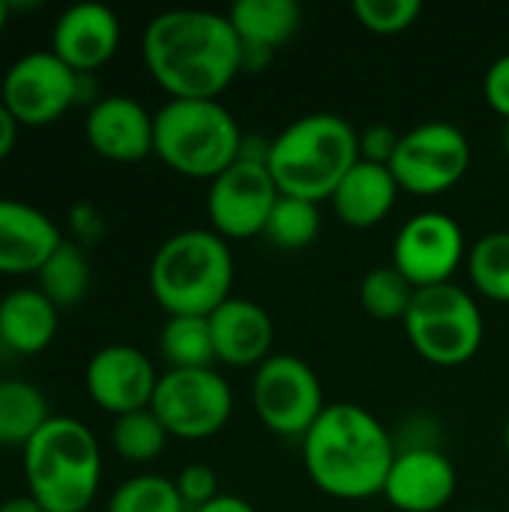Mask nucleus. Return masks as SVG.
I'll use <instances>...</instances> for the list:
<instances>
[{
	"label": "nucleus",
	"instance_id": "f257e3e1",
	"mask_svg": "<svg viewBox=\"0 0 509 512\" xmlns=\"http://www.w3.org/2000/svg\"><path fill=\"white\" fill-rule=\"evenodd\" d=\"M141 57L168 99H219L243 72V48L228 15L210 9L153 15L141 36Z\"/></svg>",
	"mask_w": 509,
	"mask_h": 512
},
{
	"label": "nucleus",
	"instance_id": "f03ea898",
	"mask_svg": "<svg viewBox=\"0 0 509 512\" xmlns=\"http://www.w3.org/2000/svg\"><path fill=\"white\" fill-rule=\"evenodd\" d=\"M300 450L315 489L339 501H366L384 492L396 438L369 408L333 402L303 435Z\"/></svg>",
	"mask_w": 509,
	"mask_h": 512
},
{
	"label": "nucleus",
	"instance_id": "7ed1b4c3",
	"mask_svg": "<svg viewBox=\"0 0 509 512\" xmlns=\"http://www.w3.org/2000/svg\"><path fill=\"white\" fill-rule=\"evenodd\" d=\"M357 138L360 132L342 114L312 111L270 138L267 168L282 195L321 204L360 162Z\"/></svg>",
	"mask_w": 509,
	"mask_h": 512
},
{
	"label": "nucleus",
	"instance_id": "20e7f679",
	"mask_svg": "<svg viewBox=\"0 0 509 512\" xmlns=\"http://www.w3.org/2000/svg\"><path fill=\"white\" fill-rule=\"evenodd\" d=\"M147 285L165 315H213L234 288V255L228 240L210 228H186L162 240Z\"/></svg>",
	"mask_w": 509,
	"mask_h": 512
},
{
	"label": "nucleus",
	"instance_id": "39448f33",
	"mask_svg": "<svg viewBox=\"0 0 509 512\" xmlns=\"http://www.w3.org/2000/svg\"><path fill=\"white\" fill-rule=\"evenodd\" d=\"M24 480L45 512H87L102 480L96 435L75 417H51L24 447Z\"/></svg>",
	"mask_w": 509,
	"mask_h": 512
},
{
	"label": "nucleus",
	"instance_id": "423d86ee",
	"mask_svg": "<svg viewBox=\"0 0 509 512\" xmlns=\"http://www.w3.org/2000/svg\"><path fill=\"white\" fill-rule=\"evenodd\" d=\"M243 138L219 99H168L153 111V156L189 180H216L240 159Z\"/></svg>",
	"mask_w": 509,
	"mask_h": 512
},
{
	"label": "nucleus",
	"instance_id": "0eeeda50",
	"mask_svg": "<svg viewBox=\"0 0 509 512\" xmlns=\"http://www.w3.org/2000/svg\"><path fill=\"white\" fill-rule=\"evenodd\" d=\"M402 327L411 348L438 369L471 363L486 339L477 297L456 282L417 288Z\"/></svg>",
	"mask_w": 509,
	"mask_h": 512
},
{
	"label": "nucleus",
	"instance_id": "6e6552de",
	"mask_svg": "<svg viewBox=\"0 0 509 512\" xmlns=\"http://www.w3.org/2000/svg\"><path fill=\"white\" fill-rule=\"evenodd\" d=\"M318 372L297 354H273L252 375V411L279 438H300L324 414Z\"/></svg>",
	"mask_w": 509,
	"mask_h": 512
},
{
	"label": "nucleus",
	"instance_id": "1a4fd4ad",
	"mask_svg": "<svg viewBox=\"0 0 509 512\" xmlns=\"http://www.w3.org/2000/svg\"><path fill=\"white\" fill-rule=\"evenodd\" d=\"M150 411L171 438H216L234 414V390L216 369H168L159 375Z\"/></svg>",
	"mask_w": 509,
	"mask_h": 512
},
{
	"label": "nucleus",
	"instance_id": "9d476101",
	"mask_svg": "<svg viewBox=\"0 0 509 512\" xmlns=\"http://www.w3.org/2000/svg\"><path fill=\"white\" fill-rule=\"evenodd\" d=\"M471 168V141L450 120H423L402 132L390 171L402 192L435 198L462 183Z\"/></svg>",
	"mask_w": 509,
	"mask_h": 512
},
{
	"label": "nucleus",
	"instance_id": "9b49d317",
	"mask_svg": "<svg viewBox=\"0 0 509 512\" xmlns=\"http://www.w3.org/2000/svg\"><path fill=\"white\" fill-rule=\"evenodd\" d=\"M279 186L258 159H237L207 186V222L222 240H252L261 237L267 219L279 201Z\"/></svg>",
	"mask_w": 509,
	"mask_h": 512
},
{
	"label": "nucleus",
	"instance_id": "f8f14e48",
	"mask_svg": "<svg viewBox=\"0 0 509 512\" xmlns=\"http://www.w3.org/2000/svg\"><path fill=\"white\" fill-rule=\"evenodd\" d=\"M78 78L51 48L30 51L6 69L0 102L18 126H51L78 105Z\"/></svg>",
	"mask_w": 509,
	"mask_h": 512
},
{
	"label": "nucleus",
	"instance_id": "ddd939ff",
	"mask_svg": "<svg viewBox=\"0 0 509 512\" xmlns=\"http://www.w3.org/2000/svg\"><path fill=\"white\" fill-rule=\"evenodd\" d=\"M468 249L465 231L450 213L423 210L396 231L390 264L414 288H432L453 282L459 267L468 261Z\"/></svg>",
	"mask_w": 509,
	"mask_h": 512
},
{
	"label": "nucleus",
	"instance_id": "4468645a",
	"mask_svg": "<svg viewBox=\"0 0 509 512\" xmlns=\"http://www.w3.org/2000/svg\"><path fill=\"white\" fill-rule=\"evenodd\" d=\"M156 384L159 372L153 360L135 345H105L87 360L84 369L87 396L96 408L114 417L150 408Z\"/></svg>",
	"mask_w": 509,
	"mask_h": 512
},
{
	"label": "nucleus",
	"instance_id": "2eb2a0df",
	"mask_svg": "<svg viewBox=\"0 0 509 512\" xmlns=\"http://www.w3.org/2000/svg\"><path fill=\"white\" fill-rule=\"evenodd\" d=\"M459 489V471L441 447H396L384 498L399 512H441Z\"/></svg>",
	"mask_w": 509,
	"mask_h": 512
},
{
	"label": "nucleus",
	"instance_id": "dca6fc26",
	"mask_svg": "<svg viewBox=\"0 0 509 512\" xmlns=\"http://www.w3.org/2000/svg\"><path fill=\"white\" fill-rule=\"evenodd\" d=\"M120 48V18L105 3H75L54 21L51 51L78 75H93Z\"/></svg>",
	"mask_w": 509,
	"mask_h": 512
},
{
	"label": "nucleus",
	"instance_id": "f3484780",
	"mask_svg": "<svg viewBox=\"0 0 509 512\" xmlns=\"http://www.w3.org/2000/svg\"><path fill=\"white\" fill-rule=\"evenodd\" d=\"M84 138L108 162H141L153 156V114L132 96H102L87 108Z\"/></svg>",
	"mask_w": 509,
	"mask_h": 512
},
{
	"label": "nucleus",
	"instance_id": "a211bd4d",
	"mask_svg": "<svg viewBox=\"0 0 509 512\" xmlns=\"http://www.w3.org/2000/svg\"><path fill=\"white\" fill-rule=\"evenodd\" d=\"M216 363L231 369H258L273 357L276 327L270 312L246 297H228L213 315H207Z\"/></svg>",
	"mask_w": 509,
	"mask_h": 512
},
{
	"label": "nucleus",
	"instance_id": "6ab92c4d",
	"mask_svg": "<svg viewBox=\"0 0 509 512\" xmlns=\"http://www.w3.org/2000/svg\"><path fill=\"white\" fill-rule=\"evenodd\" d=\"M63 243L57 222L15 198H0V276H36Z\"/></svg>",
	"mask_w": 509,
	"mask_h": 512
},
{
	"label": "nucleus",
	"instance_id": "aec40b11",
	"mask_svg": "<svg viewBox=\"0 0 509 512\" xmlns=\"http://www.w3.org/2000/svg\"><path fill=\"white\" fill-rule=\"evenodd\" d=\"M225 15L243 48V72L264 69L303 24V6L297 0H237Z\"/></svg>",
	"mask_w": 509,
	"mask_h": 512
},
{
	"label": "nucleus",
	"instance_id": "412c9836",
	"mask_svg": "<svg viewBox=\"0 0 509 512\" xmlns=\"http://www.w3.org/2000/svg\"><path fill=\"white\" fill-rule=\"evenodd\" d=\"M399 183L393 177V171L387 165H372V162H357L345 180L339 183V189L333 192L330 204L336 210V216L351 225V228H375L381 225L396 201H399Z\"/></svg>",
	"mask_w": 509,
	"mask_h": 512
},
{
	"label": "nucleus",
	"instance_id": "4be33fe9",
	"mask_svg": "<svg viewBox=\"0 0 509 512\" xmlns=\"http://www.w3.org/2000/svg\"><path fill=\"white\" fill-rule=\"evenodd\" d=\"M60 327V309L39 288H15L0 300V345L12 354H42Z\"/></svg>",
	"mask_w": 509,
	"mask_h": 512
},
{
	"label": "nucleus",
	"instance_id": "5701e85b",
	"mask_svg": "<svg viewBox=\"0 0 509 512\" xmlns=\"http://www.w3.org/2000/svg\"><path fill=\"white\" fill-rule=\"evenodd\" d=\"M159 354L168 369H216L210 321L201 315H168L159 330Z\"/></svg>",
	"mask_w": 509,
	"mask_h": 512
},
{
	"label": "nucleus",
	"instance_id": "b1692460",
	"mask_svg": "<svg viewBox=\"0 0 509 512\" xmlns=\"http://www.w3.org/2000/svg\"><path fill=\"white\" fill-rule=\"evenodd\" d=\"M39 279V291L57 306V309H69L75 303H81L90 291V261H87V249L78 246L75 240H63L48 261L42 264V270L36 273Z\"/></svg>",
	"mask_w": 509,
	"mask_h": 512
},
{
	"label": "nucleus",
	"instance_id": "393cba45",
	"mask_svg": "<svg viewBox=\"0 0 509 512\" xmlns=\"http://www.w3.org/2000/svg\"><path fill=\"white\" fill-rule=\"evenodd\" d=\"M48 420V402L39 387L12 378L0 381V444L24 450Z\"/></svg>",
	"mask_w": 509,
	"mask_h": 512
},
{
	"label": "nucleus",
	"instance_id": "a878e982",
	"mask_svg": "<svg viewBox=\"0 0 509 512\" xmlns=\"http://www.w3.org/2000/svg\"><path fill=\"white\" fill-rule=\"evenodd\" d=\"M468 282L474 294L509 306V228L489 231L468 249Z\"/></svg>",
	"mask_w": 509,
	"mask_h": 512
},
{
	"label": "nucleus",
	"instance_id": "bb28decb",
	"mask_svg": "<svg viewBox=\"0 0 509 512\" xmlns=\"http://www.w3.org/2000/svg\"><path fill=\"white\" fill-rule=\"evenodd\" d=\"M318 234H321V210H318V204L306 201V198L279 195L261 237H267L276 249L300 252V249H309L318 240Z\"/></svg>",
	"mask_w": 509,
	"mask_h": 512
},
{
	"label": "nucleus",
	"instance_id": "cd10ccee",
	"mask_svg": "<svg viewBox=\"0 0 509 512\" xmlns=\"http://www.w3.org/2000/svg\"><path fill=\"white\" fill-rule=\"evenodd\" d=\"M168 438H171L168 429L162 426V420L150 408L114 417V426H111V447H114V453L123 462H132V465L156 462L162 456Z\"/></svg>",
	"mask_w": 509,
	"mask_h": 512
},
{
	"label": "nucleus",
	"instance_id": "c85d7f7f",
	"mask_svg": "<svg viewBox=\"0 0 509 512\" xmlns=\"http://www.w3.org/2000/svg\"><path fill=\"white\" fill-rule=\"evenodd\" d=\"M414 294L417 288L393 264L372 267L360 279V306L375 321H405Z\"/></svg>",
	"mask_w": 509,
	"mask_h": 512
},
{
	"label": "nucleus",
	"instance_id": "c756f323",
	"mask_svg": "<svg viewBox=\"0 0 509 512\" xmlns=\"http://www.w3.org/2000/svg\"><path fill=\"white\" fill-rule=\"evenodd\" d=\"M105 512H186L174 480L162 474H138L120 483Z\"/></svg>",
	"mask_w": 509,
	"mask_h": 512
},
{
	"label": "nucleus",
	"instance_id": "7c9ffc66",
	"mask_svg": "<svg viewBox=\"0 0 509 512\" xmlns=\"http://www.w3.org/2000/svg\"><path fill=\"white\" fill-rule=\"evenodd\" d=\"M351 12L357 24L375 36H396L417 24L423 15L420 0H354Z\"/></svg>",
	"mask_w": 509,
	"mask_h": 512
},
{
	"label": "nucleus",
	"instance_id": "2f4dec72",
	"mask_svg": "<svg viewBox=\"0 0 509 512\" xmlns=\"http://www.w3.org/2000/svg\"><path fill=\"white\" fill-rule=\"evenodd\" d=\"M174 486H177V492H180L186 510L192 512L207 507L210 501H216V498L222 495V492H219V474H216L210 465H204V462L186 465V468L174 477Z\"/></svg>",
	"mask_w": 509,
	"mask_h": 512
},
{
	"label": "nucleus",
	"instance_id": "473e14b6",
	"mask_svg": "<svg viewBox=\"0 0 509 512\" xmlns=\"http://www.w3.org/2000/svg\"><path fill=\"white\" fill-rule=\"evenodd\" d=\"M399 138L402 132H396L393 126L387 123H369L360 138H357V147H360V159L363 162H372V165H387L393 162L396 150H399Z\"/></svg>",
	"mask_w": 509,
	"mask_h": 512
},
{
	"label": "nucleus",
	"instance_id": "72a5a7b5",
	"mask_svg": "<svg viewBox=\"0 0 509 512\" xmlns=\"http://www.w3.org/2000/svg\"><path fill=\"white\" fill-rule=\"evenodd\" d=\"M69 231H72V240L78 246H93L105 237V216L96 204L90 201H78L72 204L69 210Z\"/></svg>",
	"mask_w": 509,
	"mask_h": 512
},
{
	"label": "nucleus",
	"instance_id": "f704fd0d",
	"mask_svg": "<svg viewBox=\"0 0 509 512\" xmlns=\"http://www.w3.org/2000/svg\"><path fill=\"white\" fill-rule=\"evenodd\" d=\"M483 96L489 102V108L501 117L509 120V51L495 57L492 66L483 75Z\"/></svg>",
	"mask_w": 509,
	"mask_h": 512
},
{
	"label": "nucleus",
	"instance_id": "c9c22d12",
	"mask_svg": "<svg viewBox=\"0 0 509 512\" xmlns=\"http://www.w3.org/2000/svg\"><path fill=\"white\" fill-rule=\"evenodd\" d=\"M18 123H15V117L6 111V105L0 102V162L15 150V144H18Z\"/></svg>",
	"mask_w": 509,
	"mask_h": 512
},
{
	"label": "nucleus",
	"instance_id": "e433bc0d",
	"mask_svg": "<svg viewBox=\"0 0 509 512\" xmlns=\"http://www.w3.org/2000/svg\"><path fill=\"white\" fill-rule=\"evenodd\" d=\"M195 512H258L246 498H237V495H219L216 501H210L207 507Z\"/></svg>",
	"mask_w": 509,
	"mask_h": 512
},
{
	"label": "nucleus",
	"instance_id": "4c0bfd02",
	"mask_svg": "<svg viewBox=\"0 0 509 512\" xmlns=\"http://www.w3.org/2000/svg\"><path fill=\"white\" fill-rule=\"evenodd\" d=\"M0 512H45L30 495H15V498H6L0 501Z\"/></svg>",
	"mask_w": 509,
	"mask_h": 512
},
{
	"label": "nucleus",
	"instance_id": "58836bf2",
	"mask_svg": "<svg viewBox=\"0 0 509 512\" xmlns=\"http://www.w3.org/2000/svg\"><path fill=\"white\" fill-rule=\"evenodd\" d=\"M498 144H501V153L507 156V162H509V120H501V129H498Z\"/></svg>",
	"mask_w": 509,
	"mask_h": 512
},
{
	"label": "nucleus",
	"instance_id": "ea45409f",
	"mask_svg": "<svg viewBox=\"0 0 509 512\" xmlns=\"http://www.w3.org/2000/svg\"><path fill=\"white\" fill-rule=\"evenodd\" d=\"M9 15H12V6H9L6 0H0V33L6 30V21H9Z\"/></svg>",
	"mask_w": 509,
	"mask_h": 512
},
{
	"label": "nucleus",
	"instance_id": "a19ab883",
	"mask_svg": "<svg viewBox=\"0 0 509 512\" xmlns=\"http://www.w3.org/2000/svg\"><path fill=\"white\" fill-rule=\"evenodd\" d=\"M504 450H507V456H509V417H507V423H504Z\"/></svg>",
	"mask_w": 509,
	"mask_h": 512
},
{
	"label": "nucleus",
	"instance_id": "79ce46f5",
	"mask_svg": "<svg viewBox=\"0 0 509 512\" xmlns=\"http://www.w3.org/2000/svg\"><path fill=\"white\" fill-rule=\"evenodd\" d=\"M468 512H495V510H468Z\"/></svg>",
	"mask_w": 509,
	"mask_h": 512
},
{
	"label": "nucleus",
	"instance_id": "37998d69",
	"mask_svg": "<svg viewBox=\"0 0 509 512\" xmlns=\"http://www.w3.org/2000/svg\"><path fill=\"white\" fill-rule=\"evenodd\" d=\"M87 512H93V510H87Z\"/></svg>",
	"mask_w": 509,
	"mask_h": 512
}]
</instances>
